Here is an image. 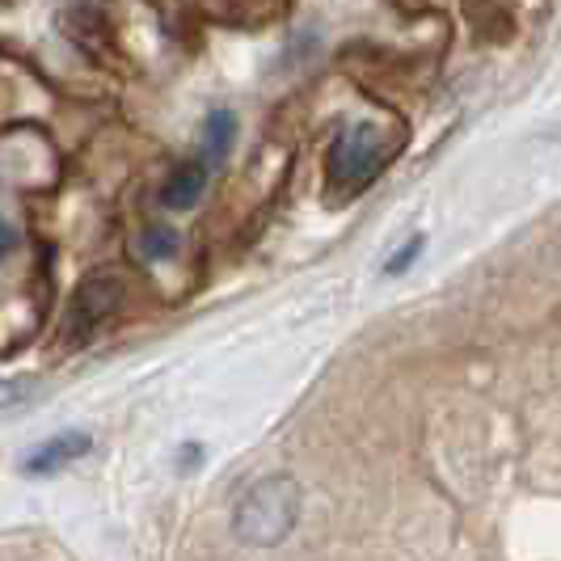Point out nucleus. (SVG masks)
<instances>
[{
    "instance_id": "f257e3e1",
    "label": "nucleus",
    "mask_w": 561,
    "mask_h": 561,
    "mask_svg": "<svg viewBox=\"0 0 561 561\" xmlns=\"http://www.w3.org/2000/svg\"><path fill=\"white\" fill-rule=\"evenodd\" d=\"M296 524H300V481L291 473L253 481L250 490H241L228 515V528L245 549H279L296 533Z\"/></svg>"
},
{
    "instance_id": "f03ea898",
    "label": "nucleus",
    "mask_w": 561,
    "mask_h": 561,
    "mask_svg": "<svg viewBox=\"0 0 561 561\" xmlns=\"http://www.w3.org/2000/svg\"><path fill=\"white\" fill-rule=\"evenodd\" d=\"M389 148H385V136L376 123H351L337 131V140L330 144V186L334 191H359L367 186L380 165H385Z\"/></svg>"
},
{
    "instance_id": "7ed1b4c3",
    "label": "nucleus",
    "mask_w": 561,
    "mask_h": 561,
    "mask_svg": "<svg viewBox=\"0 0 561 561\" xmlns=\"http://www.w3.org/2000/svg\"><path fill=\"white\" fill-rule=\"evenodd\" d=\"M123 300V283L111 279V275H93L77 287L72 296V309H68V334L72 337H89Z\"/></svg>"
},
{
    "instance_id": "20e7f679",
    "label": "nucleus",
    "mask_w": 561,
    "mask_h": 561,
    "mask_svg": "<svg viewBox=\"0 0 561 561\" xmlns=\"http://www.w3.org/2000/svg\"><path fill=\"white\" fill-rule=\"evenodd\" d=\"M89 448H93V439L84 431H64V435H56V439H47V444H38V448L30 451L26 460H22V473L26 478H51L59 469H68L72 460H81Z\"/></svg>"
},
{
    "instance_id": "39448f33",
    "label": "nucleus",
    "mask_w": 561,
    "mask_h": 561,
    "mask_svg": "<svg viewBox=\"0 0 561 561\" xmlns=\"http://www.w3.org/2000/svg\"><path fill=\"white\" fill-rule=\"evenodd\" d=\"M207 173H211V165L203 157L178 165L165 178V186H161V207H169V211H191L198 198H203V191H207Z\"/></svg>"
},
{
    "instance_id": "423d86ee",
    "label": "nucleus",
    "mask_w": 561,
    "mask_h": 561,
    "mask_svg": "<svg viewBox=\"0 0 561 561\" xmlns=\"http://www.w3.org/2000/svg\"><path fill=\"white\" fill-rule=\"evenodd\" d=\"M232 144H237V114L211 111L207 114V123H203V161H207V165L228 161Z\"/></svg>"
},
{
    "instance_id": "0eeeda50",
    "label": "nucleus",
    "mask_w": 561,
    "mask_h": 561,
    "mask_svg": "<svg viewBox=\"0 0 561 561\" xmlns=\"http://www.w3.org/2000/svg\"><path fill=\"white\" fill-rule=\"evenodd\" d=\"M144 253L148 257H173L178 253V232L173 228H148L144 232Z\"/></svg>"
},
{
    "instance_id": "6e6552de",
    "label": "nucleus",
    "mask_w": 561,
    "mask_h": 561,
    "mask_svg": "<svg viewBox=\"0 0 561 561\" xmlns=\"http://www.w3.org/2000/svg\"><path fill=\"white\" fill-rule=\"evenodd\" d=\"M422 245H426V237H410V241H405V245L385 262V275H405V271L414 266V257L422 253Z\"/></svg>"
},
{
    "instance_id": "1a4fd4ad",
    "label": "nucleus",
    "mask_w": 561,
    "mask_h": 561,
    "mask_svg": "<svg viewBox=\"0 0 561 561\" xmlns=\"http://www.w3.org/2000/svg\"><path fill=\"white\" fill-rule=\"evenodd\" d=\"M30 389L26 380H0V410H9V405H22V401H30Z\"/></svg>"
},
{
    "instance_id": "9d476101",
    "label": "nucleus",
    "mask_w": 561,
    "mask_h": 561,
    "mask_svg": "<svg viewBox=\"0 0 561 561\" xmlns=\"http://www.w3.org/2000/svg\"><path fill=\"white\" fill-rule=\"evenodd\" d=\"M9 250H13V232H9V228L0 225V257H4Z\"/></svg>"
}]
</instances>
